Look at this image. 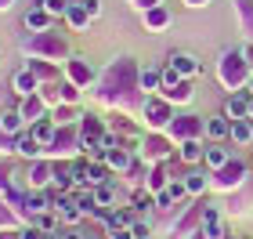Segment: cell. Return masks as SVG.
I'll use <instances>...</instances> for the list:
<instances>
[{"label": "cell", "instance_id": "obj_1", "mask_svg": "<svg viewBox=\"0 0 253 239\" xmlns=\"http://www.w3.org/2000/svg\"><path fill=\"white\" fill-rule=\"evenodd\" d=\"M94 98L101 105H109V109L141 116L148 95L141 91V65H137V58H130V54L112 58L105 69H101L98 84H94Z\"/></svg>", "mask_w": 253, "mask_h": 239}, {"label": "cell", "instance_id": "obj_2", "mask_svg": "<svg viewBox=\"0 0 253 239\" xmlns=\"http://www.w3.org/2000/svg\"><path fill=\"white\" fill-rule=\"evenodd\" d=\"M22 51L26 58H47V62H69L73 58V48H69V37L54 26V29H43V33H29L22 40Z\"/></svg>", "mask_w": 253, "mask_h": 239}, {"label": "cell", "instance_id": "obj_3", "mask_svg": "<svg viewBox=\"0 0 253 239\" xmlns=\"http://www.w3.org/2000/svg\"><path fill=\"white\" fill-rule=\"evenodd\" d=\"M217 84H221L228 95H239V91H246L253 84V65L246 62L243 48L221 51V58H217Z\"/></svg>", "mask_w": 253, "mask_h": 239}, {"label": "cell", "instance_id": "obj_4", "mask_svg": "<svg viewBox=\"0 0 253 239\" xmlns=\"http://www.w3.org/2000/svg\"><path fill=\"white\" fill-rule=\"evenodd\" d=\"M174 101H167L163 95H148L145 109H141V120H145V131H167L174 123Z\"/></svg>", "mask_w": 253, "mask_h": 239}, {"label": "cell", "instance_id": "obj_5", "mask_svg": "<svg viewBox=\"0 0 253 239\" xmlns=\"http://www.w3.org/2000/svg\"><path fill=\"white\" fill-rule=\"evenodd\" d=\"M167 134H170L177 145L195 142V138H203V134H206V120L195 116V112H181V116H174V123L167 127Z\"/></svg>", "mask_w": 253, "mask_h": 239}, {"label": "cell", "instance_id": "obj_6", "mask_svg": "<svg viewBox=\"0 0 253 239\" xmlns=\"http://www.w3.org/2000/svg\"><path fill=\"white\" fill-rule=\"evenodd\" d=\"M98 69H94V62L90 58H84V54H73V58L65 62V80L69 84H76L80 91H87V87H94L98 84Z\"/></svg>", "mask_w": 253, "mask_h": 239}, {"label": "cell", "instance_id": "obj_7", "mask_svg": "<svg viewBox=\"0 0 253 239\" xmlns=\"http://www.w3.org/2000/svg\"><path fill=\"white\" fill-rule=\"evenodd\" d=\"M170 152H174V138H170L167 131H148L141 138V149H137V156L152 159V163H163Z\"/></svg>", "mask_w": 253, "mask_h": 239}, {"label": "cell", "instance_id": "obj_8", "mask_svg": "<svg viewBox=\"0 0 253 239\" xmlns=\"http://www.w3.org/2000/svg\"><path fill=\"white\" fill-rule=\"evenodd\" d=\"M105 163L101 159H87V156H80L76 163H73V178H76V185L80 189H98V185H105Z\"/></svg>", "mask_w": 253, "mask_h": 239}, {"label": "cell", "instance_id": "obj_9", "mask_svg": "<svg viewBox=\"0 0 253 239\" xmlns=\"http://www.w3.org/2000/svg\"><path fill=\"white\" fill-rule=\"evenodd\" d=\"M80 142H84V134H80V123H69V127H58V134H54V142L47 145L51 156H80Z\"/></svg>", "mask_w": 253, "mask_h": 239}, {"label": "cell", "instance_id": "obj_10", "mask_svg": "<svg viewBox=\"0 0 253 239\" xmlns=\"http://www.w3.org/2000/svg\"><path fill=\"white\" fill-rule=\"evenodd\" d=\"M243 178H246V163L243 159H228L221 170H213V185L217 189H235V185H243Z\"/></svg>", "mask_w": 253, "mask_h": 239}, {"label": "cell", "instance_id": "obj_11", "mask_svg": "<svg viewBox=\"0 0 253 239\" xmlns=\"http://www.w3.org/2000/svg\"><path fill=\"white\" fill-rule=\"evenodd\" d=\"M65 26L69 29H73V33H87L90 29V22H94V15H90V11H87V4H84V0H69V11H65Z\"/></svg>", "mask_w": 253, "mask_h": 239}, {"label": "cell", "instance_id": "obj_12", "mask_svg": "<svg viewBox=\"0 0 253 239\" xmlns=\"http://www.w3.org/2000/svg\"><path fill=\"white\" fill-rule=\"evenodd\" d=\"M170 22H174V15H170L167 4H156V7L141 11V26H145V33H163V29H170Z\"/></svg>", "mask_w": 253, "mask_h": 239}, {"label": "cell", "instance_id": "obj_13", "mask_svg": "<svg viewBox=\"0 0 253 239\" xmlns=\"http://www.w3.org/2000/svg\"><path fill=\"white\" fill-rule=\"evenodd\" d=\"M40 80H37V73L29 69V65H22V69L11 76V91H15L18 98H29V95H40Z\"/></svg>", "mask_w": 253, "mask_h": 239}, {"label": "cell", "instance_id": "obj_14", "mask_svg": "<svg viewBox=\"0 0 253 239\" xmlns=\"http://www.w3.org/2000/svg\"><path fill=\"white\" fill-rule=\"evenodd\" d=\"M22 26H26V33H43V29L58 26V18H54L47 7H29L26 15H22Z\"/></svg>", "mask_w": 253, "mask_h": 239}, {"label": "cell", "instance_id": "obj_15", "mask_svg": "<svg viewBox=\"0 0 253 239\" xmlns=\"http://www.w3.org/2000/svg\"><path fill=\"white\" fill-rule=\"evenodd\" d=\"M167 65H174L185 80H195V76H199V69H203V62L195 58V54H188V51H170V54H167Z\"/></svg>", "mask_w": 253, "mask_h": 239}, {"label": "cell", "instance_id": "obj_16", "mask_svg": "<svg viewBox=\"0 0 253 239\" xmlns=\"http://www.w3.org/2000/svg\"><path fill=\"white\" fill-rule=\"evenodd\" d=\"M250 101H253V95L250 91H239V95H228V101H224V116L228 120H250Z\"/></svg>", "mask_w": 253, "mask_h": 239}, {"label": "cell", "instance_id": "obj_17", "mask_svg": "<svg viewBox=\"0 0 253 239\" xmlns=\"http://www.w3.org/2000/svg\"><path fill=\"white\" fill-rule=\"evenodd\" d=\"M199 232L210 236V239H224V236H228V225H224V218H221V210H217V207H206V210H203Z\"/></svg>", "mask_w": 253, "mask_h": 239}, {"label": "cell", "instance_id": "obj_18", "mask_svg": "<svg viewBox=\"0 0 253 239\" xmlns=\"http://www.w3.org/2000/svg\"><path fill=\"white\" fill-rule=\"evenodd\" d=\"M232 11H235L239 33H243L246 40H253V0H232Z\"/></svg>", "mask_w": 253, "mask_h": 239}, {"label": "cell", "instance_id": "obj_19", "mask_svg": "<svg viewBox=\"0 0 253 239\" xmlns=\"http://www.w3.org/2000/svg\"><path fill=\"white\" fill-rule=\"evenodd\" d=\"M18 109H22V116H26L29 123H37V120H43V116H51V105H47V101H43L40 95L22 98V101H18Z\"/></svg>", "mask_w": 253, "mask_h": 239}, {"label": "cell", "instance_id": "obj_20", "mask_svg": "<svg viewBox=\"0 0 253 239\" xmlns=\"http://www.w3.org/2000/svg\"><path fill=\"white\" fill-rule=\"evenodd\" d=\"M0 127H4V131L11 134V138H18L22 131H29V120L22 116V109H18V105H11V109L0 112Z\"/></svg>", "mask_w": 253, "mask_h": 239}, {"label": "cell", "instance_id": "obj_21", "mask_svg": "<svg viewBox=\"0 0 253 239\" xmlns=\"http://www.w3.org/2000/svg\"><path fill=\"white\" fill-rule=\"evenodd\" d=\"M54 181V163H47V159H33L29 167V189H47Z\"/></svg>", "mask_w": 253, "mask_h": 239}, {"label": "cell", "instance_id": "obj_22", "mask_svg": "<svg viewBox=\"0 0 253 239\" xmlns=\"http://www.w3.org/2000/svg\"><path fill=\"white\" fill-rule=\"evenodd\" d=\"M206 138H210V142H224V138H232V120H228L224 112L210 116V120H206Z\"/></svg>", "mask_w": 253, "mask_h": 239}, {"label": "cell", "instance_id": "obj_23", "mask_svg": "<svg viewBox=\"0 0 253 239\" xmlns=\"http://www.w3.org/2000/svg\"><path fill=\"white\" fill-rule=\"evenodd\" d=\"M105 131H109V123L101 120V116H94V112H84V120H80V134H84V138L101 142V138H105Z\"/></svg>", "mask_w": 253, "mask_h": 239}, {"label": "cell", "instance_id": "obj_24", "mask_svg": "<svg viewBox=\"0 0 253 239\" xmlns=\"http://www.w3.org/2000/svg\"><path fill=\"white\" fill-rule=\"evenodd\" d=\"M29 131H33V138L47 149V145L54 142V134H58V123H54L51 116H43V120H37V123H29Z\"/></svg>", "mask_w": 253, "mask_h": 239}, {"label": "cell", "instance_id": "obj_25", "mask_svg": "<svg viewBox=\"0 0 253 239\" xmlns=\"http://www.w3.org/2000/svg\"><path fill=\"white\" fill-rule=\"evenodd\" d=\"M167 101H174V105H188V101L195 98V87H192V80H181L177 87H167V91H159Z\"/></svg>", "mask_w": 253, "mask_h": 239}, {"label": "cell", "instance_id": "obj_26", "mask_svg": "<svg viewBox=\"0 0 253 239\" xmlns=\"http://www.w3.org/2000/svg\"><path fill=\"white\" fill-rule=\"evenodd\" d=\"M15 152H18V156H26V159H37V156L43 152V145L33 138V131H22L18 138H15Z\"/></svg>", "mask_w": 253, "mask_h": 239}, {"label": "cell", "instance_id": "obj_27", "mask_svg": "<svg viewBox=\"0 0 253 239\" xmlns=\"http://www.w3.org/2000/svg\"><path fill=\"white\" fill-rule=\"evenodd\" d=\"M141 91L145 95H159V91H163V69L141 65Z\"/></svg>", "mask_w": 253, "mask_h": 239}, {"label": "cell", "instance_id": "obj_28", "mask_svg": "<svg viewBox=\"0 0 253 239\" xmlns=\"http://www.w3.org/2000/svg\"><path fill=\"white\" fill-rule=\"evenodd\" d=\"M51 120L58 123V127H69V123H80V120H84V112H80V105H54V109H51Z\"/></svg>", "mask_w": 253, "mask_h": 239}, {"label": "cell", "instance_id": "obj_29", "mask_svg": "<svg viewBox=\"0 0 253 239\" xmlns=\"http://www.w3.org/2000/svg\"><path fill=\"white\" fill-rule=\"evenodd\" d=\"M228 159H232V152H228V149H224V145H221V142H213V145H206V159H203V163H206V167H210V170H221V167L228 163Z\"/></svg>", "mask_w": 253, "mask_h": 239}, {"label": "cell", "instance_id": "obj_30", "mask_svg": "<svg viewBox=\"0 0 253 239\" xmlns=\"http://www.w3.org/2000/svg\"><path fill=\"white\" fill-rule=\"evenodd\" d=\"M73 199H76V207L84 210L87 218H90V214H98V199H94V189H76V192H73Z\"/></svg>", "mask_w": 253, "mask_h": 239}, {"label": "cell", "instance_id": "obj_31", "mask_svg": "<svg viewBox=\"0 0 253 239\" xmlns=\"http://www.w3.org/2000/svg\"><path fill=\"white\" fill-rule=\"evenodd\" d=\"M232 142L250 145L253 142V120H232Z\"/></svg>", "mask_w": 253, "mask_h": 239}, {"label": "cell", "instance_id": "obj_32", "mask_svg": "<svg viewBox=\"0 0 253 239\" xmlns=\"http://www.w3.org/2000/svg\"><path fill=\"white\" fill-rule=\"evenodd\" d=\"M181 159H185V163H192V167H195V163H203V159H206V149L199 145V138L181 145Z\"/></svg>", "mask_w": 253, "mask_h": 239}, {"label": "cell", "instance_id": "obj_33", "mask_svg": "<svg viewBox=\"0 0 253 239\" xmlns=\"http://www.w3.org/2000/svg\"><path fill=\"white\" fill-rule=\"evenodd\" d=\"M148 185H152L156 192L170 189V181H167V167H163V163H156V170H152V174H148Z\"/></svg>", "mask_w": 253, "mask_h": 239}, {"label": "cell", "instance_id": "obj_34", "mask_svg": "<svg viewBox=\"0 0 253 239\" xmlns=\"http://www.w3.org/2000/svg\"><path fill=\"white\" fill-rule=\"evenodd\" d=\"M94 199H98V207H112V203H116V189H112L109 181H105V185H98V189H94Z\"/></svg>", "mask_w": 253, "mask_h": 239}, {"label": "cell", "instance_id": "obj_35", "mask_svg": "<svg viewBox=\"0 0 253 239\" xmlns=\"http://www.w3.org/2000/svg\"><path fill=\"white\" fill-rule=\"evenodd\" d=\"M130 203H134L137 210H148V207H156V196H152V192H145V189H137L134 196H130Z\"/></svg>", "mask_w": 253, "mask_h": 239}, {"label": "cell", "instance_id": "obj_36", "mask_svg": "<svg viewBox=\"0 0 253 239\" xmlns=\"http://www.w3.org/2000/svg\"><path fill=\"white\" fill-rule=\"evenodd\" d=\"M181 80H185V76H181L174 65H163V91H167V87H177Z\"/></svg>", "mask_w": 253, "mask_h": 239}, {"label": "cell", "instance_id": "obj_37", "mask_svg": "<svg viewBox=\"0 0 253 239\" xmlns=\"http://www.w3.org/2000/svg\"><path fill=\"white\" fill-rule=\"evenodd\" d=\"M185 185H188V192H203V189H206V174H199V170H192V174L185 178Z\"/></svg>", "mask_w": 253, "mask_h": 239}, {"label": "cell", "instance_id": "obj_38", "mask_svg": "<svg viewBox=\"0 0 253 239\" xmlns=\"http://www.w3.org/2000/svg\"><path fill=\"white\" fill-rule=\"evenodd\" d=\"M33 225H40L43 232H58V218H54V214H37V221Z\"/></svg>", "mask_w": 253, "mask_h": 239}, {"label": "cell", "instance_id": "obj_39", "mask_svg": "<svg viewBox=\"0 0 253 239\" xmlns=\"http://www.w3.org/2000/svg\"><path fill=\"white\" fill-rule=\"evenodd\" d=\"M130 232H134V239H148L152 225H148V221H130Z\"/></svg>", "mask_w": 253, "mask_h": 239}, {"label": "cell", "instance_id": "obj_40", "mask_svg": "<svg viewBox=\"0 0 253 239\" xmlns=\"http://www.w3.org/2000/svg\"><path fill=\"white\" fill-rule=\"evenodd\" d=\"M43 236H47V232H43L40 225H33V221H29V229H22V232H18V239H43Z\"/></svg>", "mask_w": 253, "mask_h": 239}, {"label": "cell", "instance_id": "obj_41", "mask_svg": "<svg viewBox=\"0 0 253 239\" xmlns=\"http://www.w3.org/2000/svg\"><path fill=\"white\" fill-rule=\"evenodd\" d=\"M126 4H130L137 15H141V11H148V7H156V4H163V0H126Z\"/></svg>", "mask_w": 253, "mask_h": 239}, {"label": "cell", "instance_id": "obj_42", "mask_svg": "<svg viewBox=\"0 0 253 239\" xmlns=\"http://www.w3.org/2000/svg\"><path fill=\"white\" fill-rule=\"evenodd\" d=\"M0 152H15V138H11L4 127H0Z\"/></svg>", "mask_w": 253, "mask_h": 239}, {"label": "cell", "instance_id": "obj_43", "mask_svg": "<svg viewBox=\"0 0 253 239\" xmlns=\"http://www.w3.org/2000/svg\"><path fill=\"white\" fill-rule=\"evenodd\" d=\"M11 185V167H0V192H7Z\"/></svg>", "mask_w": 253, "mask_h": 239}, {"label": "cell", "instance_id": "obj_44", "mask_svg": "<svg viewBox=\"0 0 253 239\" xmlns=\"http://www.w3.org/2000/svg\"><path fill=\"white\" fill-rule=\"evenodd\" d=\"M185 7H192V11H203V7H210V0H181Z\"/></svg>", "mask_w": 253, "mask_h": 239}, {"label": "cell", "instance_id": "obj_45", "mask_svg": "<svg viewBox=\"0 0 253 239\" xmlns=\"http://www.w3.org/2000/svg\"><path fill=\"white\" fill-rule=\"evenodd\" d=\"M109 239H134L130 229H116V232H109Z\"/></svg>", "mask_w": 253, "mask_h": 239}, {"label": "cell", "instance_id": "obj_46", "mask_svg": "<svg viewBox=\"0 0 253 239\" xmlns=\"http://www.w3.org/2000/svg\"><path fill=\"white\" fill-rule=\"evenodd\" d=\"M243 54H246V62L253 65V40H246V44H243Z\"/></svg>", "mask_w": 253, "mask_h": 239}, {"label": "cell", "instance_id": "obj_47", "mask_svg": "<svg viewBox=\"0 0 253 239\" xmlns=\"http://www.w3.org/2000/svg\"><path fill=\"white\" fill-rule=\"evenodd\" d=\"M0 221H4V225H7V221H15V218H11V210L4 207V203H0Z\"/></svg>", "mask_w": 253, "mask_h": 239}, {"label": "cell", "instance_id": "obj_48", "mask_svg": "<svg viewBox=\"0 0 253 239\" xmlns=\"http://www.w3.org/2000/svg\"><path fill=\"white\" fill-rule=\"evenodd\" d=\"M15 4H18V0H0V15H4V11H11Z\"/></svg>", "mask_w": 253, "mask_h": 239}, {"label": "cell", "instance_id": "obj_49", "mask_svg": "<svg viewBox=\"0 0 253 239\" xmlns=\"http://www.w3.org/2000/svg\"><path fill=\"white\" fill-rule=\"evenodd\" d=\"M250 120H253V101H250Z\"/></svg>", "mask_w": 253, "mask_h": 239}, {"label": "cell", "instance_id": "obj_50", "mask_svg": "<svg viewBox=\"0 0 253 239\" xmlns=\"http://www.w3.org/2000/svg\"><path fill=\"white\" fill-rule=\"evenodd\" d=\"M84 4H87V0H84Z\"/></svg>", "mask_w": 253, "mask_h": 239}]
</instances>
